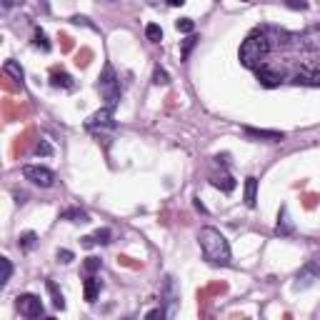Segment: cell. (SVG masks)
<instances>
[{
    "label": "cell",
    "mask_w": 320,
    "mask_h": 320,
    "mask_svg": "<svg viewBox=\"0 0 320 320\" xmlns=\"http://www.w3.org/2000/svg\"><path fill=\"white\" fill-rule=\"evenodd\" d=\"M85 270H88V273H95V270H100V258H95V255L85 258Z\"/></svg>",
    "instance_id": "obj_30"
},
{
    "label": "cell",
    "mask_w": 320,
    "mask_h": 320,
    "mask_svg": "<svg viewBox=\"0 0 320 320\" xmlns=\"http://www.w3.org/2000/svg\"><path fill=\"white\" fill-rule=\"evenodd\" d=\"M290 10H308V0H283Z\"/></svg>",
    "instance_id": "obj_31"
},
{
    "label": "cell",
    "mask_w": 320,
    "mask_h": 320,
    "mask_svg": "<svg viewBox=\"0 0 320 320\" xmlns=\"http://www.w3.org/2000/svg\"><path fill=\"white\" fill-rule=\"evenodd\" d=\"M15 308H18V313L23 315V318H40L45 310H43V300L38 298V295H33V293H23V295H18L15 298Z\"/></svg>",
    "instance_id": "obj_4"
},
{
    "label": "cell",
    "mask_w": 320,
    "mask_h": 320,
    "mask_svg": "<svg viewBox=\"0 0 320 320\" xmlns=\"http://www.w3.org/2000/svg\"><path fill=\"white\" fill-rule=\"evenodd\" d=\"M80 240H83V248H93V245H98L93 235H85V238H80Z\"/></svg>",
    "instance_id": "obj_36"
},
{
    "label": "cell",
    "mask_w": 320,
    "mask_h": 320,
    "mask_svg": "<svg viewBox=\"0 0 320 320\" xmlns=\"http://www.w3.org/2000/svg\"><path fill=\"white\" fill-rule=\"evenodd\" d=\"M58 260H60V263H65V265H68V263H73V260H75V255H73V250H58Z\"/></svg>",
    "instance_id": "obj_32"
},
{
    "label": "cell",
    "mask_w": 320,
    "mask_h": 320,
    "mask_svg": "<svg viewBox=\"0 0 320 320\" xmlns=\"http://www.w3.org/2000/svg\"><path fill=\"white\" fill-rule=\"evenodd\" d=\"M35 153H38V155H43V158H48V155H53V145H50L48 140H43V138H40V140L35 143Z\"/></svg>",
    "instance_id": "obj_28"
},
{
    "label": "cell",
    "mask_w": 320,
    "mask_h": 320,
    "mask_svg": "<svg viewBox=\"0 0 320 320\" xmlns=\"http://www.w3.org/2000/svg\"><path fill=\"white\" fill-rule=\"evenodd\" d=\"M35 243H38V235H35V233H30V230H28V233H23V235L18 238V248H20V250H33V248H35Z\"/></svg>",
    "instance_id": "obj_22"
},
{
    "label": "cell",
    "mask_w": 320,
    "mask_h": 320,
    "mask_svg": "<svg viewBox=\"0 0 320 320\" xmlns=\"http://www.w3.org/2000/svg\"><path fill=\"white\" fill-rule=\"evenodd\" d=\"M88 58H90V50H83V55H78V60H75V63H78V65H83V68H85V65L90 63Z\"/></svg>",
    "instance_id": "obj_34"
},
{
    "label": "cell",
    "mask_w": 320,
    "mask_h": 320,
    "mask_svg": "<svg viewBox=\"0 0 320 320\" xmlns=\"http://www.w3.org/2000/svg\"><path fill=\"white\" fill-rule=\"evenodd\" d=\"M70 23H75V25H90V23H88V18H80V15H73V18H70ZM90 28H93V25H90Z\"/></svg>",
    "instance_id": "obj_35"
},
{
    "label": "cell",
    "mask_w": 320,
    "mask_h": 320,
    "mask_svg": "<svg viewBox=\"0 0 320 320\" xmlns=\"http://www.w3.org/2000/svg\"><path fill=\"white\" fill-rule=\"evenodd\" d=\"M198 243H200L203 258L210 265H230V245H228V240H225V235L220 230H215L210 225L200 228Z\"/></svg>",
    "instance_id": "obj_1"
},
{
    "label": "cell",
    "mask_w": 320,
    "mask_h": 320,
    "mask_svg": "<svg viewBox=\"0 0 320 320\" xmlns=\"http://www.w3.org/2000/svg\"><path fill=\"white\" fill-rule=\"evenodd\" d=\"M60 220H70V223H90V215L80 208H68L60 213Z\"/></svg>",
    "instance_id": "obj_17"
},
{
    "label": "cell",
    "mask_w": 320,
    "mask_h": 320,
    "mask_svg": "<svg viewBox=\"0 0 320 320\" xmlns=\"http://www.w3.org/2000/svg\"><path fill=\"white\" fill-rule=\"evenodd\" d=\"M240 3H250V0H240Z\"/></svg>",
    "instance_id": "obj_41"
},
{
    "label": "cell",
    "mask_w": 320,
    "mask_h": 320,
    "mask_svg": "<svg viewBox=\"0 0 320 320\" xmlns=\"http://www.w3.org/2000/svg\"><path fill=\"white\" fill-rule=\"evenodd\" d=\"M268 53H270V38H268V30L260 28V30H253L243 40V45L238 50V60H240L243 68L258 70L263 65V60L268 58Z\"/></svg>",
    "instance_id": "obj_2"
},
{
    "label": "cell",
    "mask_w": 320,
    "mask_h": 320,
    "mask_svg": "<svg viewBox=\"0 0 320 320\" xmlns=\"http://www.w3.org/2000/svg\"><path fill=\"white\" fill-rule=\"evenodd\" d=\"M153 83H155V85H168V83H170V75H168L163 68H155V70H153Z\"/></svg>",
    "instance_id": "obj_27"
},
{
    "label": "cell",
    "mask_w": 320,
    "mask_h": 320,
    "mask_svg": "<svg viewBox=\"0 0 320 320\" xmlns=\"http://www.w3.org/2000/svg\"><path fill=\"white\" fill-rule=\"evenodd\" d=\"M98 90H100V95L105 98V105H108V108H115V105L120 103V80H118L115 68L110 63H105L103 75L98 78Z\"/></svg>",
    "instance_id": "obj_3"
},
{
    "label": "cell",
    "mask_w": 320,
    "mask_h": 320,
    "mask_svg": "<svg viewBox=\"0 0 320 320\" xmlns=\"http://www.w3.org/2000/svg\"><path fill=\"white\" fill-rule=\"evenodd\" d=\"M168 5H173V8H180V5H185V0H168Z\"/></svg>",
    "instance_id": "obj_38"
},
{
    "label": "cell",
    "mask_w": 320,
    "mask_h": 320,
    "mask_svg": "<svg viewBox=\"0 0 320 320\" xmlns=\"http://www.w3.org/2000/svg\"><path fill=\"white\" fill-rule=\"evenodd\" d=\"M33 45H35V48H40L43 53H48V50H50V40H48V35H45L40 28H38V30H35V35H33Z\"/></svg>",
    "instance_id": "obj_23"
},
{
    "label": "cell",
    "mask_w": 320,
    "mask_h": 320,
    "mask_svg": "<svg viewBox=\"0 0 320 320\" xmlns=\"http://www.w3.org/2000/svg\"><path fill=\"white\" fill-rule=\"evenodd\" d=\"M50 85H53V88H63V90H73V88H75V80H73L68 73H63V70L55 68V70L50 73Z\"/></svg>",
    "instance_id": "obj_14"
},
{
    "label": "cell",
    "mask_w": 320,
    "mask_h": 320,
    "mask_svg": "<svg viewBox=\"0 0 320 320\" xmlns=\"http://www.w3.org/2000/svg\"><path fill=\"white\" fill-rule=\"evenodd\" d=\"M93 238H95V243H98V245H108V243H110V238H113V233H110L108 228H98Z\"/></svg>",
    "instance_id": "obj_26"
},
{
    "label": "cell",
    "mask_w": 320,
    "mask_h": 320,
    "mask_svg": "<svg viewBox=\"0 0 320 320\" xmlns=\"http://www.w3.org/2000/svg\"><path fill=\"white\" fill-rule=\"evenodd\" d=\"M0 268H3V273H0V285H8V280H10V275H13V263H10L8 258H0Z\"/></svg>",
    "instance_id": "obj_24"
},
{
    "label": "cell",
    "mask_w": 320,
    "mask_h": 320,
    "mask_svg": "<svg viewBox=\"0 0 320 320\" xmlns=\"http://www.w3.org/2000/svg\"><path fill=\"white\" fill-rule=\"evenodd\" d=\"M295 43H298L300 50H308V53L320 50V25H310L308 30H303V33L295 38Z\"/></svg>",
    "instance_id": "obj_8"
},
{
    "label": "cell",
    "mask_w": 320,
    "mask_h": 320,
    "mask_svg": "<svg viewBox=\"0 0 320 320\" xmlns=\"http://www.w3.org/2000/svg\"><path fill=\"white\" fill-rule=\"evenodd\" d=\"M293 230H295V225H293V220H290V215H288V208L283 205V208H280V213H278V225H275V233H278L280 238H288V235H293Z\"/></svg>",
    "instance_id": "obj_11"
},
{
    "label": "cell",
    "mask_w": 320,
    "mask_h": 320,
    "mask_svg": "<svg viewBox=\"0 0 320 320\" xmlns=\"http://www.w3.org/2000/svg\"><path fill=\"white\" fill-rule=\"evenodd\" d=\"M145 38H148L150 43H160V40H163V28H160L158 23H148V25H145Z\"/></svg>",
    "instance_id": "obj_21"
},
{
    "label": "cell",
    "mask_w": 320,
    "mask_h": 320,
    "mask_svg": "<svg viewBox=\"0 0 320 320\" xmlns=\"http://www.w3.org/2000/svg\"><path fill=\"white\" fill-rule=\"evenodd\" d=\"M3 73H5V75H10L13 80H18V83H20V88H23L25 73H23V68H20L18 60H5V63H3Z\"/></svg>",
    "instance_id": "obj_16"
},
{
    "label": "cell",
    "mask_w": 320,
    "mask_h": 320,
    "mask_svg": "<svg viewBox=\"0 0 320 320\" xmlns=\"http://www.w3.org/2000/svg\"><path fill=\"white\" fill-rule=\"evenodd\" d=\"M100 290H103V283H100V278H95L93 273L85 278V285H83V293H85V300L88 303H95V298L100 295Z\"/></svg>",
    "instance_id": "obj_12"
},
{
    "label": "cell",
    "mask_w": 320,
    "mask_h": 320,
    "mask_svg": "<svg viewBox=\"0 0 320 320\" xmlns=\"http://www.w3.org/2000/svg\"><path fill=\"white\" fill-rule=\"evenodd\" d=\"M175 300H178V295H175V280L168 275V278H165V303H168V313L173 310Z\"/></svg>",
    "instance_id": "obj_20"
},
{
    "label": "cell",
    "mask_w": 320,
    "mask_h": 320,
    "mask_svg": "<svg viewBox=\"0 0 320 320\" xmlns=\"http://www.w3.org/2000/svg\"><path fill=\"white\" fill-rule=\"evenodd\" d=\"M293 83H303V85H320V63L315 68H308V70H303V73H298L295 78H293Z\"/></svg>",
    "instance_id": "obj_13"
},
{
    "label": "cell",
    "mask_w": 320,
    "mask_h": 320,
    "mask_svg": "<svg viewBox=\"0 0 320 320\" xmlns=\"http://www.w3.org/2000/svg\"><path fill=\"white\" fill-rule=\"evenodd\" d=\"M85 128L90 133H105V130H115V118H113V108H100L95 110L88 120H85Z\"/></svg>",
    "instance_id": "obj_6"
},
{
    "label": "cell",
    "mask_w": 320,
    "mask_h": 320,
    "mask_svg": "<svg viewBox=\"0 0 320 320\" xmlns=\"http://www.w3.org/2000/svg\"><path fill=\"white\" fill-rule=\"evenodd\" d=\"M198 45V35H188L185 40H183V48H180V58L183 60H188V55H190V50Z\"/></svg>",
    "instance_id": "obj_25"
},
{
    "label": "cell",
    "mask_w": 320,
    "mask_h": 320,
    "mask_svg": "<svg viewBox=\"0 0 320 320\" xmlns=\"http://www.w3.org/2000/svg\"><path fill=\"white\" fill-rule=\"evenodd\" d=\"M63 48L65 50H70V38H68V35H63Z\"/></svg>",
    "instance_id": "obj_39"
},
{
    "label": "cell",
    "mask_w": 320,
    "mask_h": 320,
    "mask_svg": "<svg viewBox=\"0 0 320 320\" xmlns=\"http://www.w3.org/2000/svg\"><path fill=\"white\" fill-rule=\"evenodd\" d=\"M25 198H28V195H25V193H18V190H15V200H18V203H20V205H23V203H25Z\"/></svg>",
    "instance_id": "obj_37"
},
{
    "label": "cell",
    "mask_w": 320,
    "mask_h": 320,
    "mask_svg": "<svg viewBox=\"0 0 320 320\" xmlns=\"http://www.w3.org/2000/svg\"><path fill=\"white\" fill-rule=\"evenodd\" d=\"M175 28H178L180 33H188V35H190L193 30H195V23H193L190 18H180V20H175Z\"/></svg>",
    "instance_id": "obj_29"
},
{
    "label": "cell",
    "mask_w": 320,
    "mask_h": 320,
    "mask_svg": "<svg viewBox=\"0 0 320 320\" xmlns=\"http://www.w3.org/2000/svg\"><path fill=\"white\" fill-rule=\"evenodd\" d=\"M318 278H320V255L310 258V260L300 268V273H298V278H295V290H305V288L313 285Z\"/></svg>",
    "instance_id": "obj_7"
},
{
    "label": "cell",
    "mask_w": 320,
    "mask_h": 320,
    "mask_svg": "<svg viewBox=\"0 0 320 320\" xmlns=\"http://www.w3.org/2000/svg\"><path fill=\"white\" fill-rule=\"evenodd\" d=\"M45 288H48V293H50V298H53L55 310H65V298H63V293L58 290V285H55L53 280H45Z\"/></svg>",
    "instance_id": "obj_19"
},
{
    "label": "cell",
    "mask_w": 320,
    "mask_h": 320,
    "mask_svg": "<svg viewBox=\"0 0 320 320\" xmlns=\"http://www.w3.org/2000/svg\"><path fill=\"white\" fill-rule=\"evenodd\" d=\"M168 315V310L165 308H155V310H150V313H145V318L153 320V318H165Z\"/></svg>",
    "instance_id": "obj_33"
},
{
    "label": "cell",
    "mask_w": 320,
    "mask_h": 320,
    "mask_svg": "<svg viewBox=\"0 0 320 320\" xmlns=\"http://www.w3.org/2000/svg\"><path fill=\"white\" fill-rule=\"evenodd\" d=\"M258 80L263 88H278L285 80V75L278 70H270V68H258Z\"/></svg>",
    "instance_id": "obj_9"
},
{
    "label": "cell",
    "mask_w": 320,
    "mask_h": 320,
    "mask_svg": "<svg viewBox=\"0 0 320 320\" xmlns=\"http://www.w3.org/2000/svg\"><path fill=\"white\" fill-rule=\"evenodd\" d=\"M245 205L255 208L258 205V178H245Z\"/></svg>",
    "instance_id": "obj_18"
},
{
    "label": "cell",
    "mask_w": 320,
    "mask_h": 320,
    "mask_svg": "<svg viewBox=\"0 0 320 320\" xmlns=\"http://www.w3.org/2000/svg\"><path fill=\"white\" fill-rule=\"evenodd\" d=\"M243 133L248 138H255V140H265V143H280L285 138V133L280 130H255V128H243Z\"/></svg>",
    "instance_id": "obj_10"
},
{
    "label": "cell",
    "mask_w": 320,
    "mask_h": 320,
    "mask_svg": "<svg viewBox=\"0 0 320 320\" xmlns=\"http://www.w3.org/2000/svg\"><path fill=\"white\" fill-rule=\"evenodd\" d=\"M210 183H213L215 188H220L223 193H233V190H235V185H238V183H235V178H233V175H228V173L213 175V180H210Z\"/></svg>",
    "instance_id": "obj_15"
},
{
    "label": "cell",
    "mask_w": 320,
    "mask_h": 320,
    "mask_svg": "<svg viewBox=\"0 0 320 320\" xmlns=\"http://www.w3.org/2000/svg\"><path fill=\"white\" fill-rule=\"evenodd\" d=\"M23 178L30 180L38 188H53L55 185V173L50 168H43V165H25L23 168Z\"/></svg>",
    "instance_id": "obj_5"
},
{
    "label": "cell",
    "mask_w": 320,
    "mask_h": 320,
    "mask_svg": "<svg viewBox=\"0 0 320 320\" xmlns=\"http://www.w3.org/2000/svg\"><path fill=\"white\" fill-rule=\"evenodd\" d=\"M38 3L43 5V10H48V8H50V5H48V0H38Z\"/></svg>",
    "instance_id": "obj_40"
}]
</instances>
